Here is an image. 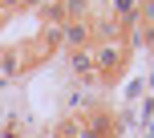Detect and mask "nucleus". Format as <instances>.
<instances>
[{
    "instance_id": "7ed1b4c3",
    "label": "nucleus",
    "mask_w": 154,
    "mask_h": 138,
    "mask_svg": "<svg viewBox=\"0 0 154 138\" xmlns=\"http://www.w3.org/2000/svg\"><path fill=\"white\" fill-rule=\"evenodd\" d=\"M73 73H81V77L93 73V53H89V49H77V53H73Z\"/></svg>"
},
{
    "instance_id": "20e7f679",
    "label": "nucleus",
    "mask_w": 154,
    "mask_h": 138,
    "mask_svg": "<svg viewBox=\"0 0 154 138\" xmlns=\"http://www.w3.org/2000/svg\"><path fill=\"white\" fill-rule=\"evenodd\" d=\"M57 138H81V126L77 122H61L57 126Z\"/></svg>"
},
{
    "instance_id": "f03ea898",
    "label": "nucleus",
    "mask_w": 154,
    "mask_h": 138,
    "mask_svg": "<svg viewBox=\"0 0 154 138\" xmlns=\"http://www.w3.org/2000/svg\"><path fill=\"white\" fill-rule=\"evenodd\" d=\"M89 37H93L89 20H65V29H61V41L69 49H89Z\"/></svg>"
},
{
    "instance_id": "f257e3e1",
    "label": "nucleus",
    "mask_w": 154,
    "mask_h": 138,
    "mask_svg": "<svg viewBox=\"0 0 154 138\" xmlns=\"http://www.w3.org/2000/svg\"><path fill=\"white\" fill-rule=\"evenodd\" d=\"M89 53H93V69H97V73L114 77L118 69L126 65V57H130V41H97Z\"/></svg>"
}]
</instances>
